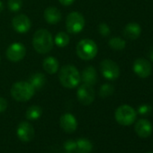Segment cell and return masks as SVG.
I'll return each instance as SVG.
<instances>
[{"instance_id": "obj_25", "label": "cell", "mask_w": 153, "mask_h": 153, "mask_svg": "<svg viewBox=\"0 0 153 153\" xmlns=\"http://www.w3.org/2000/svg\"><path fill=\"white\" fill-rule=\"evenodd\" d=\"M7 6L12 12H18L23 6V0H8Z\"/></svg>"}, {"instance_id": "obj_17", "label": "cell", "mask_w": 153, "mask_h": 153, "mask_svg": "<svg viewBox=\"0 0 153 153\" xmlns=\"http://www.w3.org/2000/svg\"><path fill=\"white\" fill-rule=\"evenodd\" d=\"M141 33V28L137 23H129L123 29V35L129 40H136Z\"/></svg>"}, {"instance_id": "obj_28", "label": "cell", "mask_w": 153, "mask_h": 153, "mask_svg": "<svg viewBox=\"0 0 153 153\" xmlns=\"http://www.w3.org/2000/svg\"><path fill=\"white\" fill-rule=\"evenodd\" d=\"M151 110H152V108H151L150 105H140V106L138 108V113H139L140 114L146 115V114H150Z\"/></svg>"}, {"instance_id": "obj_13", "label": "cell", "mask_w": 153, "mask_h": 153, "mask_svg": "<svg viewBox=\"0 0 153 153\" xmlns=\"http://www.w3.org/2000/svg\"><path fill=\"white\" fill-rule=\"evenodd\" d=\"M59 124L62 130L66 132H74L78 128V122L75 116L69 113H66L61 115L59 119Z\"/></svg>"}, {"instance_id": "obj_3", "label": "cell", "mask_w": 153, "mask_h": 153, "mask_svg": "<svg viewBox=\"0 0 153 153\" xmlns=\"http://www.w3.org/2000/svg\"><path fill=\"white\" fill-rule=\"evenodd\" d=\"M35 93V89L27 81H19L11 88L12 97L18 102H26L30 100Z\"/></svg>"}, {"instance_id": "obj_8", "label": "cell", "mask_w": 153, "mask_h": 153, "mask_svg": "<svg viewBox=\"0 0 153 153\" xmlns=\"http://www.w3.org/2000/svg\"><path fill=\"white\" fill-rule=\"evenodd\" d=\"M76 97L80 104L83 105H89L95 100V90L93 86L83 84L79 87L76 91Z\"/></svg>"}, {"instance_id": "obj_33", "label": "cell", "mask_w": 153, "mask_h": 153, "mask_svg": "<svg viewBox=\"0 0 153 153\" xmlns=\"http://www.w3.org/2000/svg\"><path fill=\"white\" fill-rule=\"evenodd\" d=\"M147 153H153V152H147Z\"/></svg>"}, {"instance_id": "obj_14", "label": "cell", "mask_w": 153, "mask_h": 153, "mask_svg": "<svg viewBox=\"0 0 153 153\" xmlns=\"http://www.w3.org/2000/svg\"><path fill=\"white\" fill-rule=\"evenodd\" d=\"M134 131L139 137L147 138V137L150 136V134L152 132V125L148 120L140 119L135 123Z\"/></svg>"}, {"instance_id": "obj_2", "label": "cell", "mask_w": 153, "mask_h": 153, "mask_svg": "<svg viewBox=\"0 0 153 153\" xmlns=\"http://www.w3.org/2000/svg\"><path fill=\"white\" fill-rule=\"evenodd\" d=\"M33 46L38 53H48L53 48V39L51 33L45 29L37 30L33 37Z\"/></svg>"}, {"instance_id": "obj_29", "label": "cell", "mask_w": 153, "mask_h": 153, "mask_svg": "<svg viewBox=\"0 0 153 153\" xmlns=\"http://www.w3.org/2000/svg\"><path fill=\"white\" fill-rule=\"evenodd\" d=\"M7 106H8L7 101L5 98H3V97H0V113L5 112V111L7 110Z\"/></svg>"}, {"instance_id": "obj_24", "label": "cell", "mask_w": 153, "mask_h": 153, "mask_svg": "<svg viewBox=\"0 0 153 153\" xmlns=\"http://www.w3.org/2000/svg\"><path fill=\"white\" fill-rule=\"evenodd\" d=\"M114 88L111 84H104L99 90V96L103 98L108 97L114 94Z\"/></svg>"}, {"instance_id": "obj_26", "label": "cell", "mask_w": 153, "mask_h": 153, "mask_svg": "<svg viewBox=\"0 0 153 153\" xmlns=\"http://www.w3.org/2000/svg\"><path fill=\"white\" fill-rule=\"evenodd\" d=\"M64 149L68 152H73L76 150V142L74 140H68L64 142Z\"/></svg>"}, {"instance_id": "obj_10", "label": "cell", "mask_w": 153, "mask_h": 153, "mask_svg": "<svg viewBox=\"0 0 153 153\" xmlns=\"http://www.w3.org/2000/svg\"><path fill=\"white\" fill-rule=\"evenodd\" d=\"M26 54V49L20 42L12 43L7 50V57L10 61L17 62L22 60Z\"/></svg>"}, {"instance_id": "obj_31", "label": "cell", "mask_w": 153, "mask_h": 153, "mask_svg": "<svg viewBox=\"0 0 153 153\" xmlns=\"http://www.w3.org/2000/svg\"><path fill=\"white\" fill-rule=\"evenodd\" d=\"M4 9V5L2 3V1H0V13H1Z\"/></svg>"}, {"instance_id": "obj_34", "label": "cell", "mask_w": 153, "mask_h": 153, "mask_svg": "<svg viewBox=\"0 0 153 153\" xmlns=\"http://www.w3.org/2000/svg\"><path fill=\"white\" fill-rule=\"evenodd\" d=\"M68 153H70V152H68Z\"/></svg>"}, {"instance_id": "obj_16", "label": "cell", "mask_w": 153, "mask_h": 153, "mask_svg": "<svg viewBox=\"0 0 153 153\" xmlns=\"http://www.w3.org/2000/svg\"><path fill=\"white\" fill-rule=\"evenodd\" d=\"M44 19L50 25H56L61 19V14L59 10L55 7H49L45 9L43 14Z\"/></svg>"}, {"instance_id": "obj_11", "label": "cell", "mask_w": 153, "mask_h": 153, "mask_svg": "<svg viewBox=\"0 0 153 153\" xmlns=\"http://www.w3.org/2000/svg\"><path fill=\"white\" fill-rule=\"evenodd\" d=\"M16 134L21 141L29 142L34 137V129L30 123L22 122L17 126Z\"/></svg>"}, {"instance_id": "obj_18", "label": "cell", "mask_w": 153, "mask_h": 153, "mask_svg": "<svg viewBox=\"0 0 153 153\" xmlns=\"http://www.w3.org/2000/svg\"><path fill=\"white\" fill-rule=\"evenodd\" d=\"M59 61L54 57H47L42 62V68L48 74H55L59 70Z\"/></svg>"}, {"instance_id": "obj_15", "label": "cell", "mask_w": 153, "mask_h": 153, "mask_svg": "<svg viewBox=\"0 0 153 153\" xmlns=\"http://www.w3.org/2000/svg\"><path fill=\"white\" fill-rule=\"evenodd\" d=\"M81 81L84 84H88L90 86H94L97 82V73L94 67L88 66L81 73Z\"/></svg>"}, {"instance_id": "obj_5", "label": "cell", "mask_w": 153, "mask_h": 153, "mask_svg": "<svg viewBox=\"0 0 153 153\" xmlns=\"http://www.w3.org/2000/svg\"><path fill=\"white\" fill-rule=\"evenodd\" d=\"M116 122L123 126H129L132 124L137 117V112L128 105H120L114 113Z\"/></svg>"}, {"instance_id": "obj_9", "label": "cell", "mask_w": 153, "mask_h": 153, "mask_svg": "<svg viewBox=\"0 0 153 153\" xmlns=\"http://www.w3.org/2000/svg\"><path fill=\"white\" fill-rule=\"evenodd\" d=\"M132 69L138 76H140L141 79H145V78H148L151 74L152 68H151L150 62L148 59L138 58L133 62Z\"/></svg>"}, {"instance_id": "obj_21", "label": "cell", "mask_w": 153, "mask_h": 153, "mask_svg": "<svg viewBox=\"0 0 153 153\" xmlns=\"http://www.w3.org/2000/svg\"><path fill=\"white\" fill-rule=\"evenodd\" d=\"M42 114V109L39 105H32L30 106L25 114V116L30 121H35L39 119Z\"/></svg>"}, {"instance_id": "obj_19", "label": "cell", "mask_w": 153, "mask_h": 153, "mask_svg": "<svg viewBox=\"0 0 153 153\" xmlns=\"http://www.w3.org/2000/svg\"><path fill=\"white\" fill-rule=\"evenodd\" d=\"M29 83L33 86V88L36 90H40L42 88H43V86L46 83V78L45 76L41 73V72H37V73H33L29 79Z\"/></svg>"}, {"instance_id": "obj_1", "label": "cell", "mask_w": 153, "mask_h": 153, "mask_svg": "<svg viewBox=\"0 0 153 153\" xmlns=\"http://www.w3.org/2000/svg\"><path fill=\"white\" fill-rule=\"evenodd\" d=\"M59 79L60 84L68 89L76 88L81 81L79 71L73 65H65L60 68Z\"/></svg>"}, {"instance_id": "obj_4", "label": "cell", "mask_w": 153, "mask_h": 153, "mask_svg": "<svg viewBox=\"0 0 153 153\" xmlns=\"http://www.w3.org/2000/svg\"><path fill=\"white\" fill-rule=\"evenodd\" d=\"M97 50L96 42L90 39L81 40L76 48V54L83 60H90L94 59L97 54Z\"/></svg>"}, {"instance_id": "obj_32", "label": "cell", "mask_w": 153, "mask_h": 153, "mask_svg": "<svg viewBox=\"0 0 153 153\" xmlns=\"http://www.w3.org/2000/svg\"><path fill=\"white\" fill-rule=\"evenodd\" d=\"M149 58H150V59L153 61V50L149 52Z\"/></svg>"}, {"instance_id": "obj_12", "label": "cell", "mask_w": 153, "mask_h": 153, "mask_svg": "<svg viewBox=\"0 0 153 153\" xmlns=\"http://www.w3.org/2000/svg\"><path fill=\"white\" fill-rule=\"evenodd\" d=\"M12 25H13V28L17 33H25L30 30L32 24H31V20L28 18V16L22 14V15H18L13 18Z\"/></svg>"}, {"instance_id": "obj_7", "label": "cell", "mask_w": 153, "mask_h": 153, "mask_svg": "<svg viewBox=\"0 0 153 153\" xmlns=\"http://www.w3.org/2000/svg\"><path fill=\"white\" fill-rule=\"evenodd\" d=\"M102 75L108 80H115L120 76V68L114 61L105 59L100 63Z\"/></svg>"}, {"instance_id": "obj_30", "label": "cell", "mask_w": 153, "mask_h": 153, "mask_svg": "<svg viewBox=\"0 0 153 153\" xmlns=\"http://www.w3.org/2000/svg\"><path fill=\"white\" fill-rule=\"evenodd\" d=\"M59 3L62 5V6H65V7H68V6H70L73 4L74 0H59Z\"/></svg>"}, {"instance_id": "obj_20", "label": "cell", "mask_w": 153, "mask_h": 153, "mask_svg": "<svg viewBox=\"0 0 153 153\" xmlns=\"http://www.w3.org/2000/svg\"><path fill=\"white\" fill-rule=\"evenodd\" d=\"M76 148L75 151L76 153H90L93 149V144L88 139L81 138L76 140Z\"/></svg>"}, {"instance_id": "obj_22", "label": "cell", "mask_w": 153, "mask_h": 153, "mask_svg": "<svg viewBox=\"0 0 153 153\" xmlns=\"http://www.w3.org/2000/svg\"><path fill=\"white\" fill-rule=\"evenodd\" d=\"M108 44L110 48H112L114 51H121L125 48L126 42L123 39L120 37H113L109 40Z\"/></svg>"}, {"instance_id": "obj_23", "label": "cell", "mask_w": 153, "mask_h": 153, "mask_svg": "<svg viewBox=\"0 0 153 153\" xmlns=\"http://www.w3.org/2000/svg\"><path fill=\"white\" fill-rule=\"evenodd\" d=\"M68 42H69V36L66 33L60 32V33L56 34V36H55V44L58 47H60V48L66 47L68 44Z\"/></svg>"}, {"instance_id": "obj_27", "label": "cell", "mask_w": 153, "mask_h": 153, "mask_svg": "<svg viewBox=\"0 0 153 153\" xmlns=\"http://www.w3.org/2000/svg\"><path fill=\"white\" fill-rule=\"evenodd\" d=\"M98 32L101 35L106 37L110 34V28L105 23H101L98 26Z\"/></svg>"}, {"instance_id": "obj_6", "label": "cell", "mask_w": 153, "mask_h": 153, "mask_svg": "<svg viewBox=\"0 0 153 153\" xmlns=\"http://www.w3.org/2000/svg\"><path fill=\"white\" fill-rule=\"evenodd\" d=\"M85 27V18L79 12H71L66 18V28L69 33H79Z\"/></svg>"}]
</instances>
